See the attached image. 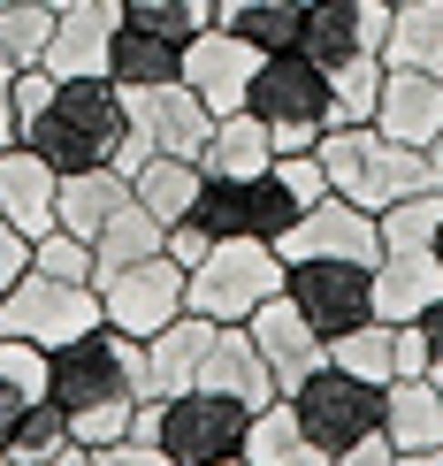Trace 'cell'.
<instances>
[{"instance_id": "cell-1", "label": "cell", "mask_w": 443, "mask_h": 466, "mask_svg": "<svg viewBox=\"0 0 443 466\" xmlns=\"http://www.w3.org/2000/svg\"><path fill=\"white\" fill-rule=\"evenodd\" d=\"M46 390H54V405H62V420H69L76 443H115V436H130L138 405L153 398L146 344L100 321L92 337L46 352Z\"/></svg>"}, {"instance_id": "cell-2", "label": "cell", "mask_w": 443, "mask_h": 466, "mask_svg": "<svg viewBox=\"0 0 443 466\" xmlns=\"http://www.w3.org/2000/svg\"><path fill=\"white\" fill-rule=\"evenodd\" d=\"M123 130H130V115L107 76H54V100L24 123V146L54 177H76V168H107Z\"/></svg>"}, {"instance_id": "cell-3", "label": "cell", "mask_w": 443, "mask_h": 466, "mask_svg": "<svg viewBox=\"0 0 443 466\" xmlns=\"http://www.w3.org/2000/svg\"><path fill=\"white\" fill-rule=\"evenodd\" d=\"M314 153H321V168H329V191L352 199V207H367V215L398 207L406 191H443L436 184V153L382 138L375 123H329Z\"/></svg>"}, {"instance_id": "cell-4", "label": "cell", "mask_w": 443, "mask_h": 466, "mask_svg": "<svg viewBox=\"0 0 443 466\" xmlns=\"http://www.w3.org/2000/svg\"><path fill=\"white\" fill-rule=\"evenodd\" d=\"M245 420H253V405L191 382V390L146 398L138 420H130V436H153L176 466H215V459H237L245 451Z\"/></svg>"}, {"instance_id": "cell-5", "label": "cell", "mask_w": 443, "mask_h": 466, "mask_svg": "<svg viewBox=\"0 0 443 466\" xmlns=\"http://www.w3.org/2000/svg\"><path fill=\"white\" fill-rule=\"evenodd\" d=\"M245 107L267 123L276 153H314L321 130H329V69L298 46H276V54H260Z\"/></svg>"}, {"instance_id": "cell-6", "label": "cell", "mask_w": 443, "mask_h": 466, "mask_svg": "<svg viewBox=\"0 0 443 466\" xmlns=\"http://www.w3.org/2000/svg\"><path fill=\"white\" fill-rule=\"evenodd\" d=\"M283 276H291V260L267 238H215L199 268H184V306L206 321H253V306L276 299Z\"/></svg>"}, {"instance_id": "cell-7", "label": "cell", "mask_w": 443, "mask_h": 466, "mask_svg": "<svg viewBox=\"0 0 443 466\" xmlns=\"http://www.w3.org/2000/svg\"><path fill=\"white\" fill-rule=\"evenodd\" d=\"M100 329V283H62L24 268L8 290H0V337L38 344V352H62V344L92 337Z\"/></svg>"}, {"instance_id": "cell-8", "label": "cell", "mask_w": 443, "mask_h": 466, "mask_svg": "<svg viewBox=\"0 0 443 466\" xmlns=\"http://www.w3.org/2000/svg\"><path fill=\"white\" fill-rule=\"evenodd\" d=\"M123 115H130V130H123V146H115V168H123V177H138L153 153H184V161H199L206 130H215L206 100L184 85V76H176V85L123 92Z\"/></svg>"}, {"instance_id": "cell-9", "label": "cell", "mask_w": 443, "mask_h": 466, "mask_svg": "<svg viewBox=\"0 0 443 466\" xmlns=\"http://www.w3.org/2000/svg\"><path fill=\"white\" fill-rule=\"evenodd\" d=\"M291 398V413H298V429L321 443V451H352V443H367V436H382V382H367V375H352V367H314V375L298 382V390H283Z\"/></svg>"}, {"instance_id": "cell-10", "label": "cell", "mask_w": 443, "mask_h": 466, "mask_svg": "<svg viewBox=\"0 0 443 466\" xmlns=\"http://www.w3.org/2000/svg\"><path fill=\"white\" fill-rule=\"evenodd\" d=\"M184 314V268L168 260V252H153V260H130V268H107L100 276V321L123 329V337H161L168 321Z\"/></svg>"}, {"instance_id": "cell-11", "label": "cell", "mask_w": 443, "mask_h": 466, "mask_svg": "<svg viewBox=\"0 0 443 466\" xmlns=\"http://www.w3.org/2000/svg\"><path fill=\"white\" fill-rule=\"evenodd\" d=\"M390 38V0H306L298 8V54H314L321 69H352V62H382Z\"/></svg>"}, {"instance_id": "cell-12", "label": "cell", "mask_w": 443, "mask_h": 466, "mask_svg": "<svg viewBox=\"0 0 443 466\" xmlns=\"http://www.w3.org/2000/svg\"><path fill=\"white\" fill-rule=\"evenodd\" d=\"M283 290L298 299V314L321 337H344V329H359L375 314V268H359V260H291Z\"/></svg>"}, {"instance_id": "cell-13", "label": "cell", "mask_w": 443, "mask_h": 466, "mask_svg": "<svg viewBox=\"0 0 443 466\" xmlns=\"http://www.w3.org/2000/svg\"><path fill=\"white\" fill-rule=\"evenodd\" d=\"M283 260H359V268H375L382 260V222L367 215V207H352V199H321V207H306V215L276 238Z\"/></svg>"}, {"instance_id": "cell-14", "label": "cell", "mask_w": 443, "mask_h": 466, "mask_svg": "<svg viewBox=\"0 0 443 466\" xmlns=\"http://www.w3.org/2000/svg\"><path fill=\"white\" fill-rule=\"evenodd\" d=\"M245 337L260 344V360H267V375H276V390H298V382L314 375V367H329V337H321V329L298 314V299H291V290H276L267 306H253Z\"/></svg>"}, {"instance_id": "cell-15", "label": "cell", "mask_w": 443, "mask_h": 466, "mask_svg": "<svg viewBox=\"0 0 443 466\" xmlns=\"http://www.w3.org/2000/svg\"><path fill=\"white\" fill-rule=\"evenodd\" d=\"M253 69H260V46L222 24H206L199 38H184V85L206 100V115H237L245 92H253Z\"/></svg>"}, {"instance_id": "cell-16", "label": "cell", "mask_w": 443, "mask_h": 466, "mask_svg": "<svg viewBox=\"0 0 443 466\" xmlns=\"http://www.w3.org/2000/svg\"><path fill=\"white\" fill-rule=\"evenodd\" d=\"M329 360L390 390V382H406V375H428V337H420V321H382V314H367L359 329L329 337Z\"/></svg>"}, {"instance_id": "cell-17", "label": "cell", "mask_w": 443, "mask_h": 466, "mask_svg": "<svg viewBox=\"0 0 443 466\" xmlns=\"http://www.w3.org/2000/svg\"><path fill=\"white\" fill-rule=\"evenodd\" d=\"M123 31V0H69L54 8V46L38 69L54 76H107V46Z\"/></svg>"}, {"instance_id": "cell-18", "label": "cell", "mask_w": 443, "mask_h": 466, "mask_svg": "<svg viewBox=\"0 0 443 466\" xmlns=\"http://www.w3.org/2000/svg\"><path fill=\"white\" fill-rule=\"evenodd\" d=\"M375 130H382V138H398V146H436V138H443V76L382 69Z\"/></svg>"}, {"instance_id": "cell-19", "label": "cell", "mask_w": 443, "mask_h": 466, "mask_svg": "<svg viewBox=\"0 0 443 466\" xmlns=\"http://www.w3.org/2000/svg\"><path fill=\"white\" fill-rule=\"evenodd\" d=\"M443 299V260L436 245H398L375 260V314L382 321H420Z\"/></svg>"}, {"instance_id": "cell-20", "label": "cell", "mask_w": 443, "mask_h": 466, "mask_svg": "<svg viewBox=\"0 0 443 466\" xmlns=\"http://www.w3.org/2000/svg\"><path fill=\"white\" fill-rule=\"evenodd\" d=\"M199 390H222V398L253 405V413L267 398H283L276 375H267V360H260V344L245 337V321H222L215 329V344H206V360H199Z\"/></svg>"}, {"instance_id": "cell-21", "label": "cell", "mask_w": 443, "mask_h": 466, "mask_svg": "<svg viewBox=\"0 0 443 466\" xmlns=\"http://www.w3.org/2000/svg\"><path fill=\"white\" fill-rule=\"evenodd\" d=\"M176 76H184V38L153 31V24H138V15L123 8V31H115V46H107V85L115 92H146V85H176Z\"/></svg>"}, {"instance_id": "cell-22", "label": "cell", "mask_w": 443, "mask_h": 466, "mask_svg": "<svg viewBox=\"0 0 443 466\" xmlns=\"http://www.w3.org/2000/svg\"><path fill=\"white\" fill-rule=\"evenodd\" d=\"M54 191H62V177H54L24 138L0 146V215L24 229V238H46L54 229Z\"/></svg>"}, {"instance_id": "cell-23", "label": "cell", "mask_w": 443, "mask_h": 466, "mask_svg": "<svg viewBox=\"0 0 443 466\" xmlns=\"http://www.w3.org/2000/svg\"><path fill=\"white\" fill-rule=\"evenodd\" d=\"M130 207V177L123 168H76V177H62V191H54V222L76 229V238H100V229Z\"/></svg>"}, {"instance_id": "cell-24", "label": "cell", "mask_w": 443, "mask_h": 466, "mask_svg": "<svg viewBox=\"0 0 443 466\" xmlns=\"http://www.w3.org/2000/svg\"><path fill=\"white\" fill-rule=\"evenodd\" d=\"M215 329L222 321H206V314H184L161 329V337H146V367H153V398H168V390H191L199 382V360H206V344H215Z\"/></svg>"}, {"instance_id": "cell-25", "label": "cell", "mask_w": 443, "mask_h": 466, "mask_svg": "<svg viewBox=\"0 0 443 466\" xmlns=\"http://www.w3.org/2000/svg\"><path fill=\"white\" fill-rule=\"evenodd\" d=\"M199 168L206 177H260V168H276V138H267V123L253 107L215 115V130H206V146H199Z\"/></svg>"}, {"instance_id": "cell-26", "label": "cell", "mask_w": 443, "mask_h": 466, "mask_svg": "<svg viewBox=\"0 0 443 466\" xmlns=\"http://www.w3.org/2000/svg\"><path fill=\"white\" fill-rule=\"evenodd\" d=\"M382 436H390L398 451H436L443 443V390L428 375L390 382V398H382Z\"/></svg>"}, {"instance_id": "cell-27", "label": "cell", "mask_w": 443, "mask_h": 466, "mask_svg": "<svg viewBox=\"0 0 443 466\" xmlns=\"http://www.w3.org/2000/svg\"><path fill=\"white\" fill-rule=\"evenodd\" d=\"M382 69H420V76H443V0H406V8H390Z\"/></svg>"}, {"instance_id": "cell-28", "label": "cell", "mask_w": 443, "mask_h": 466, "mask_svg": "<svg viewBox=\"0 0 443 466\" xmlns=\"http://www.w3.org/2000/svg\"><path fill=\"white\" fill-rule=\"evenodd\" d=\"M245 459H253V466H329V451L298 429L291 398H267L260 413L245 420Z\"/></svg>"}, {"instance_id": "cell-29", "label": "cell", "mask_w": 443, "mask_h": 466, "mask_svg": "<svg viewBox=\"0 0 443 466\" xmlns=\"http://www.w3.org/2000/svg\"><path fill=\"white\" fill-rule=\"evenodd\" d=\"M46 398H54V390H46V352H38V344L0 337V443L24 429Z\"/></svg>"}, {"instance_id": "cell-30", "label": "cell", "mask_w": 443, "mask_h": 466, "mask_svg": "<svg viewBox=\"0 0 443 466\" xmlns=\"http://www.w3.org/2000/svg\"><path fill=\"white\" fill-rule=\"evenodd\" d=\"M199 184H206L199 161H184V153H153L138 177H130V199H138L146 215H161V222H184L191 199H199Z\"/></svg>"}, {"instance_id": "cell-31", "label": "cell", "mask_w": 443, "mask_h": 466, "mask_svg": "<svg viewBox=\"0 0 443 466\" xmlns=\"http://www.w3.org/2000/svg\"><path fill=\"white\" fill-rule=\"evenodd\" d=\"M298 8L306 0H215V24L253 38L260 54H276V46H298Z\"/></svg>"}, {"instance_id": "cell-32", "label": "cell", "mask_w": 443, "mask_h": 466, "mask_svg": "<svg viewBox=\"0 0 443 466\" xmlns=\"http://www.w3.org/2000/svg\"><path fill=\"white\" fill-rule=\"evenodd\" d=\"M161 238H168V222L161 215H146L138 199L123 207V215H115L100 238H92V260H100V276L107 268H130V260H153V252H161Z\"/></svg>"}, {"instance_id": "cell-33", "label": "cell", "mask_w": 443, "mask_h": 466, "mask_svg": "<svg viewBox=\"0 0 443 466\" xmlns=\"http://www.w3.org/2000/svg\"><path fill=\"white\" fill-rule=\"evenodd\" d=\"M54 46V8L46 0H8L0 8V54H8L15 69H38Z\"/></svg>"}, {"instance_id": "cell-34", "label": "cell", "mask_w": 443, "mask_h": 466, "mask_svg": "<svg viewBox=\"0 0 443 466\" xmlns=\"http://www.w3.org/2000/svg\"><path fill=\"white\" fill-rule=\"evenodd\" d=\"M237 199H245V238H267V245H276L283 229L298 222V199L283 191V177H276V168L245 177V184H237Z\"/></svg>"}, {"instance_id": "cell-35", "label": "cell", "mask_w": 443, "mask_h": 466, "mask_svg": "<svg viewBox=\"0 0 443 466\" xmlns=\"http://www.w3.org/2000/svg\"><path fill=\"white\" fill-rule=\"evenodd\" d=\"M31 268L38 276H62V283H100V260H92V238L54 222L46 238H31Z\"/></svg>"}, {"instance_id": "cell-36", "label": "cell", "mask_w": 443, "mask_h": 466, "mask_svg": "<svg viewBox=\"0 0 443 466\" xmlns=\"http://www.w3.org/2000/svg\"><path fill=\"white\" fill-rule=\"evenodd\" d=\"M382 252L398 245H436V222H443V191H406L398 207H382Z\"/></svg>"}, {"instance_id": "cell-37", "label": "cell", "mask_w": 443, "mask_h": 466, "mask_svg": "<svg viewBox=\"0 0 443 466\" xmlns=\"http://www.w3.org/2000/svg\"><path fill=\"white\" fill-rule=\"evenodd\" d=\"M138 24L153 31H168V38H199L206 24H215V0H123Z\"/></svg>"}, {"instance_id": "cell-38", "label": "cell", "mask_w": 443, "mask_h": 466, "mask_svg": "<svg viewBox=\"0 0 443 466\" xmlns=\"http://www.w3.org/2000/svg\"><path fill=\"white\" fill-rule=\"evenodd\" d=\"M276 177H283V191L298 199V215L329 199V168H321V153H276Z\"/></svg>"}, {"instance_id": "cell-39", "label": "cell", "mask_w": 443, "mask_h": 466, "mask_svg": "<svg viewBox=\"0 0 443 466\" xmlns=\"http://www.w3.org/2000/svg\"><path fill=\"white\" fill-rule=\"evenodd\" d=\"M92 466H176L153 436H115V443H92Z\"/></svg>"}, {"instance_id": "cell-40", "label": "cell", "mask_w": 443, "mask_h": 466, "mask_svg": "<svg viewBox=\"0 0 443 466\" xmlns=\"http://www.w3.org/2000/svg\"><path fill=\"white\" fill-rule=\"evenodd\" d=\"M46 100H54V69H15V138H24V123Z\"/></svg>"}, {"instance_id": "cell-41", "label": "cell", "mask_w": 443, "mask_h": 466, "mask_svg": "<svg viewBox=\"0 0 443 466\" xmlns=\"http://www.w3.org/2000/svg\"><path fill=\"white\" fill-rule=\"evenodd\" d=\"M206 245H215V238H206L191 215H184V222H168V238H161V252H168L176 268H199V260H206Z\"/></svg>"}, {"instance_id": "cell-42", "label": "cell", "mask_w": 443, "mask_h": 466, "mask_svg": "<svg viewBox=\"0 0 443 466\" xmlns=\"http://www.w3.org/2000/svg\"><path fill=\"white\" fill-rule=\"evenodd\" d=\"M24 268H31V238H24V229H15L8 215H0V290L24 276Z\"/></svg>"}, {"instance_id": "cell-43", "label": "cell", "mask_w": 443, "mask_h": 466, "mask_svg": "<svg viewBox=\"0 0 443 466\" xmlns=\"http://www.w3.org/2000/svg\"><path fill=\"white\" fill-rule=\"evenodd\" d=\"M329 466H398V443L390 436H367V443H352V451H337Z\"/></svg>"}, {"instance_id": "cell-44", "label": "cell", "mask_w": 443, "mask_h": 466, "mask_svg": "<svg viewBox=\"0 0 443 466\" xmlns=\"http://www.w3.org/2000/svg\"><path fill=\"white\" fill-rule=\"evenodd\" d=\"M0 146H15V62L0 54Z\"/></svg>"}, {"instance_id": "cell-45", "label": "cell", "mask_w": 443, "mask_h": 466, "mask_svg": "<svg viewBox=\"0 0 443 466\" xmlns=\"http://www.w3.org/2000/svg\"><path fill=\"white\" fill-rule=\"evenodd\" d=\"M31 466H92V443H76V436H62L54 451H38Z\"/></svg>"}, {"instance_id": "cell-46", "label": "cell", "mask_w": 443, "mask_h": 466, "mask_svg": "<svg viewBox=\"0 0 443 466\" xmlns=\"http://www.w3.org/2000/svg\"><path fill=\"white\" fill-rule=\"evenodd\" d=\"M420 337H428V360H443V299L420 314Z\"/></svg>"}, {"instance_id": "cell-47", "label": "cell", "mask_w": 443, "mask_h": 466, "mask_svg": "<svg viewBox=\"0 0 443 466\" xmlns=\"http://www.w3.org/2000/svg\"><path fill=\"white\" fill-rule=\"evenodd\" d=\"M398 466H443V443L436 451H398Z\"/></svg>"}, {"instance_id": "cell-48", "label": "cell", "mask_w": 443, "mask_h": 466, "mask_svg": "<svg viewBox=\"0 0 443 466\" xmlns=\"http://www.w3.org/2000/svg\"><path fill=\"white\" fill-rule=\"evenodd\" d=\"M428 382H436V390H443V360H428Z\"/></svg>"}, {"instance_id": "cell-49", "label": "cell", "mask_w": 443, "mask_h": 466, "mask_svg": "<svg viewBox=\"0 0 443 466\" xmlns=\"http://www.w3.org/2000/svg\"><path fill=\"white\" fill-rule=\"evenodd\" d=\"M428 153H436V184H443V138H436V146H428Z\"/></svg>"}, {"instance_id": "cell-50", "label": "cell", "mask_w": 443, "mask_h": 466, "mask_svg": "<svg viewBox=\"0 0 443 466\" xmlns=\"http://www.w3.org/2000/svg\"><path fill=\"white\" fill-rule=\"evenodd\" d=\"M0 466H24V459H15V451H8V443H0Z\"/></svg>"}, {"instance_id": "cell-51", "label": "cell", "mask_w": 443, "mask_h": 466, "mask_svg": "<svg viewBox=\"0 0 443 466\" xmlns=\"http://www.w3.org/2000/svg\"><path fill=\"white\" fill-rule=\"evenodd\" d=\"M215 466H253V459H245V451H237V459H215Z\"/></svg>"}, {"instance_id": "cell-52", "label": "cell", "mask_w": 443, "mask_h": 466, "mask_svg": "<svg viewBox=\"0 0 443 466\" xmlns=\"http://www.w3.org/2000/svg\"><path fill=\"white\" fill-rule=\"evenodd\" d=\"M436 260H443V222H436Z\"/></svg>"}, {"instance_id": "cell-53", "label": "cell", "mask_w": 443, "mask_h": 466, "mask_svg": "<svg viewBox=\"0 0 443 466\" xmlns=\"http://www.w3.org/2000/svg\"><path fill=\"white\" fill-rule=\"evenodd\" d=\"M46 8H69V0H46Z\"/></svg>"}, {"instance_id": "cell-54", "label": "cell", "mask_w": 443, "mask_h": 466, "mask_svg": "<svg viewBox=\"0 0 443 466\" xmlns=\"http://www.w3.org/2000/svg\"><path fill=\"white\" fill-rule=\"evenodd\" d=\"M390 8H406V0H390Z\"/></svg>"}, {"instance_id": "cell-55", "label": "cell", "mask_w": 443, "mask_h": 466, "mask_svg": "<svg viewBox=\"0 0 443 466\" xmlns=\"http://www.w3.org/2000/svg\"><path fill=\"white\" fill-rule=\"evenodd\" d=\"M0 8H8V0H0Z\"/></svg>"}]
</instances>
